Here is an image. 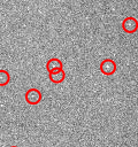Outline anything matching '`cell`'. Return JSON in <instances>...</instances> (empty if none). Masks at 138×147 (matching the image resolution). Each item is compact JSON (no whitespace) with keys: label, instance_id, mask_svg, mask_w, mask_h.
<instances>
[{"label":"cell","instance_id":"1","mask_svg":"<svg viewBox=\"0 0 138 147\" xmlns=\"http://www.w3.org/2000/svg\"><path fill=\"white\" fill-rule=\"evenodd\" d=\"M25 101L29 103V105H38L40 101H41V93L39 90L37 88H29L26 92H25Z\"/></svg>","mask_w":138,"mask_h":147},{"label":"cell","instance_id":"6","mask_svg":"<svg viewBox=\"0 0 138 147\" xmlns=\"http://www.w3.org/2000/svg\"><path fill=\"white\" fill-rule=\"evenodd\" d=\"M10 80L9 72L7 70H0V86H6Z\"/></svg>","mask_w":138,"mask_h":147},{"label":"cell","instance_id":"7","mask_svg":"<svg viewBox=\"0 0 138 147\" xmlns=\"http://www.w3.org/2000/svg\"><path fill=\"white\" fill-rule=\"evenodd\" d=\"M10 147H17V146H10Z\"/></svg>","mask_w":138,"mask_h":147},{"label":"cell","instance_id":"4","mask_svg":"<svg viewBox=\"0 0 138 147\" xmlns=\"http://www.w3.org/2000/svg\"><path fill=\"white\" fill-rule=\"evenodd\" d=\"M46 69H47V71H48V74H49V72H53V71L63 69V64H62V62H61L59 59L53 57V59H49V60L47 61V63H46Z\"/></svg>","mask_w":138,"mask_h":147},{"label":"cell","instance_id":"5","mask_svg":"<svg viewBox=\"0 0 138 147\" xmlns=\"http://www.w3.org/2000/svg\"><path fill=\"white\" fill-rule=\"evenodd\" d=\"M48 78L52 83H55V84H59V83H62L66 78V74H64V70L61 69V70H56V71H53V72H49L48 74Z\"/></svg>","mask_w":138,"mask_h":147},{"label":"cell","instance_id":"2","mask_svg":"<svg viewBox=\"0 0 138 147\" xmlns=\"http://www.w3.org/2000/svg\"><path fill=\"white\" fill-rule=\"evenodd\" d=\"M100 71L106 76H110L116 71V63L112 59H105L100 63Z\"/></svg>","mask_w":138,"mask_h":147},{"label":"cell","instance_id":"3","mask_svg":"<svg viewBox=\"0 0 138 147\" xmlns=\"http://www.w3.org/2000/svg\"><path fill=\"white\" fill-rule=\"evenodd\" d=\"M122 29L126 33H133L138 29V22L135 17H126L122 22Z\"/></svg>","mask_w":138,"mask_h":147}]
</instances>
